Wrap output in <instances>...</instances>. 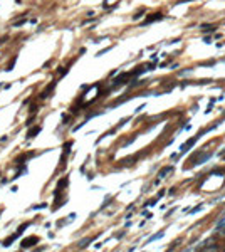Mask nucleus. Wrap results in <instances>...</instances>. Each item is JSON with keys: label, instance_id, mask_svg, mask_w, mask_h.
Instances as JSON below:
<instances>
[{"label": "nucleus", "instance_id": "1", "mask_svg": "<svg viewBox=\"0 0 225 252\" xmlns=\"http://www.w3.org/2000/svg\"><path fill=\"white\" fill-rule=\"evenodd\" d=\"M39 240H40V239L37 237V235H32V237H29V239H24V240L20 242V247H22V249L32 247V245H37V244H39Z\"/></svg>", "mask_w": 225, "mask_h": 252}, {"label": "nucleus", "instance_id": "2", "mask_svg": "<svg viewBox=\"0 0 225 252\" xmlns=\"http://www.w3.org/2000/svg\"><path fill=\"white\" fill-rule=\"evenodd\" d=\"M71 148H72V141H66V144H64V151H62V158H60V165L66 163V158H67V155H69Z\"/></svg>", "mask_w": 225, "mask_h": 252}, {"label": "nucleus", "instance_id": "3", "mask_svg": "<svg viewBox=\"0 0 225 252\" xmlns=\"http://www.w3.org/2000/svg\"><path fill=\"white\" fill-rule=\"evenodd\" d=\"M67 183H69V177H64L62 180H59V183H57V190H56V193H59L60 190H64V188L67 187Z\"/></svg>", "mask_w": 225, "mask_h": 252}, {"label": "nucleus", "instance_id": "4", "mask_svg": "<svg viewBox=\"0 0 225 252\" xmlns=\"http://www.w3.org/2000/svg\"><path fill=\"white\" fill-rule=\"evenodd\" d=\"M34 155H35V151H32V153H27V155H22L20 158H17V163H19V165H24L27 160H29V158H32Z\"/></svg>", "mask_w": 225, "mask_h": 252}, {"label": "nucleus", "instance_id": "5", "mask_svg": "<svg viewBox=\"0 0 225 252\" xmlns=\"http://www.w3.org/2000/svg\"><path fill=\"white\" fill-rule=\"evenodd\" d=\"M40 130H42V128H40V126H35V128H32V130H30L29 133H27V140H30V138H35L37 134L40 133Z\"/></svg>", "mask_w": 225, "mask_h": 252}, {"label": "nucleus", "instance_id": "6", "mask_svg": "<svg viewBox=\"0 0 225 252\" xmlns=\"http://www.w3.org/2000/svg\"><path fill=\"white\" fill-rule=\"evenodd\" d=\"M17 237H20V235H19V234H17V232H15V234H13V235H10V237L7 239V240H3V242H2V245H5V247H10V245H12V242L15 240Z\"/></svg>", "mask_w": 225, "mask_h": 252}, {"label": "nucleus", "instance_id": "7", "mask_svg": "<svg viewBox=\"0 0 225 252\" xmlns=\"http://www.w3.org/2000/svg\"><path fill=\"white\" fill-rule=\"evenodd\" d=\"M54 86H56V81H54V82H50V84H49V86H47V89H45V91H44V93H42V94H40V97H42V99H44V97H47V96H49V94H50V93H52V89H54Z\"/></svg>", "mask_w": 225, "mask_h": 252}, {"label": "nucleus", "instance_id": "8", "mask_svg": "<svg viewBox=\"0 0 225 252\" xmlns=\"http://www.w3.org/2000/svg\"><path fill=\"white\" fill-rule=\"evenodd\" d=\"M96 240V237H89V239H84V240H81L79 242V247L81 249H84V247H87L89 244H93V242Z\"/></svg>", "mask_w": 225, "mask_h": 252}, {"label": "nucleus", "instance_id": "9", "mask_svg": "<svg viewBox=\"0 0 225 252\" xmlns=\"http://www.w3.org/2000/svg\"><path fill=\"white\" fill-rule=\"evenodd\" d=\"M161 17H163V15H161V13H156V15H151V17H148V19L144 20V22H143V25H146V24H151V22H153V20H158V19H161Z\"/></svg>", "mask_w": 225, "mask_h": 252}, {"label": "nucleus", "instance_id": "10", "mask_svg": "<svg viewBox=\"0 0 225 252\" xmlns=\"http://www.w3.org/2000/svg\"><path fill=\"white\" fill-rule=\"evenodd\" d=\"M163 234H165V232L163 230H161V232H158V234H154V235H151V237L150 239H148V244H150V242H153V240H158V239H161V237H163Z\"/></svg>", "mask_w": 225, "mask_h": 252}, {"label": "nucleus", "instance_id": "11", "mask_svg": "<svg viewBox=\"0 0 225 252\" xmlns=\"http://www.w3.org/2000/svg\"><path fill=\"white\" fill-rule=\"evenodd\" d=\"M29 225H30V222H25V224H22L19 228H17V234H19V235H22V234H24V230H25V228L29 227Z\"/></svg>", "mask_w": 225, "mask_h": 252}, {"label": "nucleus", "instance_id": "12", "mask_svg": "<svg viewBox=\"0 0 225 252\" xmlns=\"http://www.w3.org/2000/svg\"><path fill=\"white\" fill-rule=\"evenodd\" d=\"M171 170H173V168H171V166H165L163 170L160 171V177H165V175H168V173H170Z\"/></svg>", "mask_w": 225, "mask_h": 252}, {"label": "nucleus", "instance_id": "13", "mask_svg": "<svg viewBox=\"0 0 225 252\" xmlns=\"http://www.w3.org/2000/svg\"><path fill=\"white\" fill-rule=\"evenodd\" d=\"M47 203H37V205H32V208L30 210H37V208H45Z\"/></svg>", "mask_w": 225, "mask_h": 252}, {"label": "nucleus", "instance_id": "14", "mask_svg": "<svg viewBox=\"0 0 225 252\" xmlns=\"http://www.w3.org/2000/svg\"><path fill=\"white\" fill-rule=\"evenodd\" d=\"M201 29H203V30H215V29H217V25H208V24H205V25H201Z\"/></svg>", "mask_w": 225, "mask_h": 252}, {"label": "nucleus", "instance_id": "15", "mask_svg": "<svg viewBox=\"0 0 225 252\" xmlns=\"http://www.w3.org/2000/svg\"><path fill=\"white\" fill-rule=\"evenodd\" d=\"M66 72H67V67H60V69H57V74H62V76H64Z\"/></svg>", "mask_w": 225, "mask_h": 252}, {"label": "nucleus", "instance_id": "16", "mask_svg": "<svg viewBox=\"0 0 225 252\" xmlns=\"http://www.w3.org/2000/svg\"><path fill=\"white\" fill-rule=\"evenodd\" d=\"M34 121H35V116H34V114H32V118H29V119H27V126H30V123H34Z\"/></svg>", "mask_w": 225, "mask_h": 252}, {"label": "nucleus", "instance_id": "17", "mask_svg": "<svg viewBox=\"0 0 225 252\" xmlns=\"http://www.w3.org/2000/svg\"><path fill=\"white\" fill-rule=\"evenodd\" d=\"M13 66H15V59H12V62L9 64V67H7V71H10V69H13Z\"/></svg>", "mask_w": 225, "mask_h": 252}, {"label": "nucleus", "instance_id": "18", "mask_svg": "<svg viewBox=\"0 0 225 252\" xmlns=\"http://www.w3.org/2000/svg\"><path fill=\"white\" fill-rule=\"evenodd\" d=\"M7 141H9V138H7V136H2V138H0V143H7Z\"/></svg>", "mask_w": 225, "mask_h": 252}, {"label": "nucleus", "instance_id": "19", "mask_svg": "<svg viewBox=\"0 0 225 252\" xmlns=\"http://www.w3.org/2000/svg\"><path fill=\"white\" fill-rule=\"evenodd\" d=\"M62 121H64V123H67V121H69V116H67V114H64V118H62Z\"/></svg>", "mask_w": 225, "mask_h": 252}]
</instances>
